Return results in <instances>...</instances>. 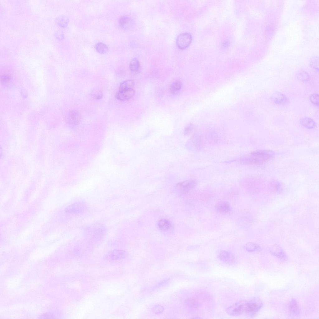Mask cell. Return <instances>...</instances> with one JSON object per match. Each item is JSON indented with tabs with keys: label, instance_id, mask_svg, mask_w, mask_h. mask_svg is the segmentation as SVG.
Segmentation results:
<instances>
[{
	"label": "cell",
	"instance_id": "obj_19",
	"mask_svg": "<svg viewBox=\"0 0 319 319\" xmlns=\"http://www.w3.org/2000/svg\"><path fill=\"white\" fill-rule=\"evenodd\" d=\"M245 248L249 252H255L259 251L260 247L259 245L256 243L249 242L245 245Z\"/></svg>",
	"mask_w": 319,
	"mask_h": 319
},
{
	"label": "cell",
	"instance_id": "obj_11",
	"mask_svg": "<svg viewBox=\"0 0 319 319\" xmlns=\"http://www.w3.org/2000/svg\"><path fill=\"white\" fill-rule=\"evenodd\" d=\"M119 23L121 27L125 30L131 28L134 25V21L132 19L127 16L121 17L119 19Z\"/></svg>",
	"mask_w": 319,
	"mask_h": 319
},
{
	"label": "cell",
	"instance_id": "obj_10",
	"mask_svg": "<svg viewBox=\"0 0 319 319\" xmlns=\"http://www.w3.org/2000/svg\"><path fill=\"white\" fill-rule=\"evenodd\" d=\"M269 250L270 253L274 256L280 259H284L286 258V255L282 248L277 245L271 246Z\"/></svg>",
	"mask_w": 319,
	"mask_h": 319
},
{
	"label": "cell",
	"instance_id": "obj_12",
	"mask_svg": "<svg viewBox=\"0 0 319 319\" xmlns=\"http://www.w3.org/2000/svg\"><path fill=\"white\" fill-rule=\"evenodd\" d=\"M271 98L275 103L278 104H284L287 102V99L286 96L279 92L273 93Z\"/></svg>",
	"mask_w": 319,
	"mask_h": 319
},
{
	"label": "cell",
	"instance_id": "obj_8",
	"mask_svg": "<svg viewBox=\"0 0 319 319\" xmlns=\"http://www.w3.org/2000/svg\"><path fill=\"white\" fill-rule=\"evenodd\" d=\"M217 256L220 260L227 264L233 263L235 261L234 255L230 252L226 250L220 251L218 253Z\"/></svg>",
	"mask_w": 319,
	"mask_h": 319
},
{
	"label": "cell",
	"instance_id": "obj_13",
	"mask_svg": "<svg viewBox=\"0 0 319 319\" xmlns=\"http://www.w3.org/2000/svg\"><path fill=\"white\" fill-rule=\"evenodd\" d=\"M217 211L221 213H226L230 211L231 207L229 203L226 201H220L215 205Z\"/></svg>",
	"mask_w": 319,
	"mask_h": 319
},
{
	"label": "cell",
	"instance_id": "obj_14",
	"mask_svg": "<svg viewBox=\"0 0 319 319\" xmlns=\"http://www.w3.org/2000/svg\"><path fill=\"white\" fill-rule=\"evenodd\" d=\"M300 123L304 127L309 129L313 128L316 126V123L314 120L308 117L301 119L300 120Z\"/></svg>",
	"mask_w": 319,
	"mask_h": 319
},
{
	"label": "cell",
	"instance_id": "obj_7",
	"mask_svg": "<svg viewBox=\"0 0 319 319\" xmlns=\"http://www.w3.org/2000/svg\"><path fill=\"white\" fill-rule=\"evenodd\" d=\"M81 119V114L76 110L70 111L66 117V121L67 123L69 125L73 126L77 125L79 123Z\"/></svg>",
	"mask_w": 319,
	"mask_h": 319
},
{
	"label": "cell",
	"instance_id": "obj_9",
	"mask_svg": "<svg viewBox=\"0 0 319 319\" xmlns=\"http://www.w3.org/2000/svg\"><path fill=\"white\" fill-rule=\"evenodd\" d=\"M135 94L133 89H131L121 91H119L116 94V98L120 101H124L131 98Z\"/></svg>",
	"mask_w": 319,
	"mask_h": 319
},
{
	"label": "cell",
	"instance_id": "obj_20",
	"mask_svg": "<svg viewBox=\"0 0 319 319\" xmlns=\"http://www.w3.org/2000/svg\"><path fill=\"white\" fill-rule=\"evenodd\" d=\"M140 66V64L139 60L135 58L132 59L131 61L130 64V68L131 71L135 72L138 70Z\"/></svg>",
	"mask_w": 319,
	"mask_h": 319
},
{
	"label": "cell",
	"instance_id": "obj_26",
	"mask_svg": "<svg viewBox=\"0 0 319 319\" xmlns=\"http://www.w3.org/2000/svg\"><path fill=\"white\" fill-rule=\"evenodd\" d=\"M163 307L160 305H157L152 309L153 312L156 314H160L163 311Z\"/></svg>",
	"mask_w": 319,
	"mask_h": 319
},
{
	"label": "cell",
	"instance_id": "obj_18",
	"mask_svg": "<svg viewBox=\"0 0 319 319\" xmlns=\"http://www.w3.org/2000/svg\"><path fill=\"white\" fill-rule=\"evenodd\" d=\"M289 308L290 312L293 314L299 313V309L298 305L295 299H292L290 302Z\"/></svg>",
	"mask_w": 319,
	"mask_h": 319
},
{
	"label": "cell",
	"instance_id": "obj_28",
	"mask_svg": "<svg viewBox=\"0 0 319 319\" xmlns=\"http://www.w3.org/2000/svg\"><path fill=\"white\" fill-rule=\"evenodd\" d=\"M193 128V126L191 124L188 125L185 127L184 130V134L186 135H188L191 132Z\"/></svg>",
	"mask_w": 319,
	"mask_h": 319
},
{
	"label": "cell",
	"instance_id": "obj_6",
	"mask_svg": "<svg viewBox=\"0 0 319 319\" xmlns=\"http://www.w3.org/2000/svg\"><path fill=\"white\" fill-rule=\"evenodd\" d=\"M197 183L195 179H190L179 183L176 187L181 192L186 193L196 186Z\"/></svg>",
	"mask_w": 319,
	"mask_h": 319
},
{
	"label": "cell",
	"instance_id": "obj_17",
	"mask_svg": "<svg viewBox=\"0 0 319 319\" xmlns=\"http://www.w3.org/2000/svg\"><path fill=\"white\" fill-rule=\"evenodd\" d=\"M182 87L181 82L178 80L174 82L171 84L170 89L171 92L174 94L178 93Z\"/></svg>",
	"mask_w": 319,
	"mask_h": 319
},
{
	"label": "cell",
	"instance_id": "obj_4",
	"mask_svg": "<svg viewBox=\"0 0 319 319\" xmlns=\"http://www.w3.org/2000/svg\"><path fill=\"white\" fill-rule=\"evenodd\" d=\"M192 41L191 35L188 33H184L180 34L177 37L176 44L178 47L183 50L187 48L190 44Z\"/></svg>",
	"mask_w": 319,
	"mask_h": 319
},
{
	"label": "cell",
	"instance_id": "obj_23",
	"mask_svg": "<svg viewBox=\"0 0 319 319\" xmlns=\"http://www.w3.org/2000/svg\"><path fill=\"white\" fill-rule=\"evenodd\" d=\"M297 78L302 81H306L309 80L310 76L306 72L302 71L299 72L297 75Z\"/></svg>",
	"mask_w": 319,
	"mask_h": 319
},
{
	"label": "cell",
	"instance_id": "obj_2",
	"mask_svg": "<svg viewBox=\"0 0 319 319\" xmlns=\"http://www.w3.org/2000/svg\"><path fill=\"white\" fill-rule=\"evenodd\" d=\"M274 153L270 150H258L252 152L248 157L242 158L240 162L246 164H260L272 159Z\"/></svg>",
	"mask_w": 319,
	"mask_h": 319
},
{
	"label": "cell",
	"instance_id": "obj_15",
	"mask_svg": "<svg viewBox=\"0 0 319 319\" xmlns=\"http://www.w3.org/2000/svg\"><path fill=\"white\" fill-rule=\"evenodd\" d=\"M158 226L159 228L161 230L167 231L170 229L172 225L168 220L166 219H161L158 222Z\"/></svg>",
	"mask_w": 319,
	"mask_h": 319
},
{
	"label": "cell",
	"instance_id": "obj_1",
	"mask_svg": "<svg viewBox=\"0 0 319 319\" xmlns=\"http://www.w3.org/2000/svg\"><path fill=\"white\" fill-rule=\"evenodd\" d=\"M261 300L258 298H254L237 302L228 307L227 313L233 316H255L262 306Z\"/></svg>",
	"mask_w": 319,
	"mask_h": 319
},
{
	"label": "cell",
	"instance_id": "obj_24",
	"mask_svg": "<svg viewBox=\"0 0 319 319\" xmlns=\"http://www.w3.org/2000/svg\"><path fill=\"white\" fill-rule=\"evenodd\" d=\"M1 81L3 84L6 85L11 80V76L8 74H3L1 76Z\"/></svg>",
	"mask_w": 319,
	"mask_h": 319
},
{
	"label": "cell",
	"instance_id": "obj_3",
	"mask_svg": "<svg viewBox=\"0 0 319 319\" xmlns=\"http://www.w3.org/2000/svg\"><path fill=\"white\" fill-rule=\"evenodd\" d=\"M125 251L118 249L110 251L106 254L104 259L107 260H116L125 258L128 255Z\"/></svg>",
	"mask_w": 319,
	"mask_h": 319
},
{
	"label": "cell",
	"instance_id": "obj_27",
	"mask_svg": "<svg viewBox=\"0 0 319 319\" xmlns=\"http://www.w3.org/2000/svg\"><path fill=\"white\" fill-rule=\"evenodd\" d=\"M60 21H59V23L60 25L62 26H66L68 22V18L65 17L63 16L60 18Z\"/></svg>",
	"mask_w": 319,
	"mask_h": 319
},
{
	"label": "cell",
	"instance_id": "obj_16",
	"mask_svg": "<svg viewBox=\"0 0 319 319\" xmlns=\"http://www.w3.org/2000/svg\"><path fill=\"white\" fill-rule=\"evenodd\" d=\"M134 84V81L132 80H128L123 82L119 86V91H121L133 89Z\"/></svg>",
	"mask_w": 319,
	"mask_h": 319
},
{
	"label": "cell",
	"instance_id": "obj_5",
	"mask_svg": "<svg viewBox=\"0 0 319 319\" xmlns=\"http://www.w3.org/2000/svg\"><path fill=\"white\" fill-rule=\"evenodd\" d=\"M86 206L85 203L82 202L74 203L68 206L65 209L66 213L70 214H76L83 212L85 210Z\"/></svg>",
	"mask_w": 319,
	"mask_h": 319
},
{
	"label": "cell",
	"instance_id": "obj_29",
	"mask_svg": "<svg viewBox=\"0 0 319 319\" xmlns=\"http://www.w3.org/2000/svg\"><path fill=\"white\" fill-rule=\"evenodd\" d=\"M312 62V65L313 66L314 68L318 69V68L317 67V62H317V58H314Z\"/></svg>",
	"mask_w": 319,
	"mask_h": 319
},
{
	"label": "cell",
	"instance_id": "obj_25",
	"mask_svg": "<svg viewBox=\"0 0 319 319\" xmlns=\"http://www.w3.org/2000/svg\"><path fill=\"white\" fill-rule=\"evenodd\" d=\"M319 95L317 93H314L310 97L311 102L315 105L317 106L319 105Z\"/></svg>",
	"mask_w": 319,
	"mask_h": 319
},
{
	"label": "cell",
	"instance_id": "obj_21",
	"mask_svg": "<svg viewBox=\"0 0 319 319\" xmlns=\"http://www.w3.org/2000/svg\"><path fill=\"white\" fill-rule=\"evenodd\" d=\"M95 48L98 52L102 54L106 53L108 50V48L107 46L102 42L97 43L96 45Z\"/></svg>",
	"mask_w": 319,
	"mask_h": 319
},
{
	"label": "cell",
	"instance_id": "obj_22",
	"mask_svg": "<svg viewBox=\"0 0 319 319\" xmlns=\"http://www.w3.org/2000/svg\"><path fill=\"white\" fill-rule=\"evenodd\" d=\"M91 97L94 99L99 100L102 98L103 93L99 89H94L91 93Z\"/></svg>",
	"mask_w": 319,
	"mask_h": 319
}]
</instances>
